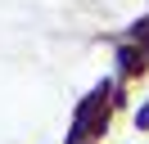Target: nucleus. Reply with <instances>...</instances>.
Returning a JSON list of instances; mask_svg holds the SVG:
<instances>
[{
	"instance_id": "f03ea898",
	"label": "nucleus",
	"mask_w": 149,
	"mask_h": 144,
	"mask_svg": "<svg viewBox=\"0 0 149 144\" xmlns=\"http://www.w3.org/2000/svg\"><path fill=\"white\" fill-rule=\"evenodd\" d=\"M145 59H149V54H140V50H122V68H127V72L145 68Z\"/></svg>"
},
{
	"instance_id": "7ed1b4c3",
	"label": "nucleus",
	"mask_w": 149,
	"mask_h": 144,
	"mask_svg": "<svg viewBox=\"0 0 149 144\" xmlns=\"http://www.w3.org/2000/svg\"><path fill=\"white\" fill-rule=\"evenodd\" d=\"M136 126H149V104H145V108L136 113Z\"/></svg>"
},
{
	"instance_id": "f257e3e1",
	"label": "nucleus",
	"mask_w": 149,
	"mask_h": 144,
	"mask_svg": "<svg viewBox=\"0 0 149 144\" xmlns=\"http://www.w3.org/2000/svg\"><path fill=\"white\" fill-rule=\"evenodd\" d=\"M104 90H109V86H100V90H95V95L86 99L81 108H77V135H81V131H100L95 122H104V113H109V104H104Z\"/></svg>"
}]
</instances>
